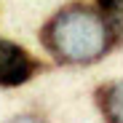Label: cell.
Here are the masks:
<instances>
[{
  "label": "cell",
  "instance_id": "cell-1",
  "mask_svg": "<svg viewBox=\"0 0 123 123\" xmlns=\"http://www.w3.org/2000/svg\"><path fill=\"white\" fill-rule=\"evenodd\" d=\"M43 46L62 64H94L107 56L112 35L102 19L99 8L70 3L59 8L43 24Z\"/></svg>",
  "mask_w": 123,
  "mask_h": 123
},
{
  "label": "cell",
  "instance_id": "cell-2",
  "mask_svg": "<svg viewBox=\"0 0 123 123\" xmlns=\"http://www.w3.org/2000/svg\"><path fill=\"white\" fill-rule=\"evenodd\" d=\"M43 72V62L35 59L24 46L0 37V86L16 88Z\"/></svg>",
  "mask_w": 123,
  "mask_h": 123
},
{
  "label": "cell",
  "instance_id": "cell-3",
  "mask_svg": "<svg viewBox=\"0 0 123 123\" xmlns=\"http://www.w3.org/2000/svg\"><path fill=\"white\" fill-rule=\"evenodd\" d=\"M96 107L107 123H123V80H110L96 88Z\"/></svg>",
  "mask_w": 123,
  "mask_h": 123
},
{
  "label": "cell",
  "instance_id": "cell-4",
  "mask_svg": "<svg viewBox=\"0 0 123 123\" xmlns=\"http://www.w3.org/2000/svg\"><path fill=\"white\" fill-rule=\"evenodd\" d=\"M96 8L112 35V43L123 46V0H96Z\"/></svg>",
  "mask_w": 123,
  "mask_h": 123
},
{
  "label": "cell",
  "instance_id": "cell-5",
  "mask_svg": "<svg viewBox=\"0 0 123 123\" xmlns=\"http://www.w3.org/2000/svg\"><path fill=\"white\" fill-rule=\"evenodd\" d=\"M8 123H43V120L35 118V115H16V118H11Z\"/></svg>",
  "mask_w": 123,
  "mask_h": 123
}]
</instances>
